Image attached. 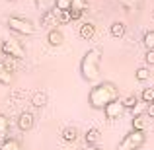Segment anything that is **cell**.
<instances>
[{"label": "cell", "instance_id": "obj_1", "mask_svg": "<svg viewBox=\"0 0 154 150\" xmlns=\"http://www.w3.org/2000/svg\"><path fill=\"white\" fill-rule=\"evenodd\" d=\"M119 99V90L113 82H100L88 94V103L94 109H105V105H109L111 101Z\"/></svg>", "mask_w": 154, "mask_h": 150}, {"label": "cell", "instance_id": "obj_2", "mask_svg": "<svg viewBox=\"0 0 154 150\" xmlns=\"http://www.w3.org/2000/svg\"><path fill=\"white\" fill-rule=\"evenodd\" d=\"M100 63H102V51L90 49L80 60V76L86 82H96L100 76Z\"/></svg>", "mask_w": 154, "mask_h": 150}, {"label": "cell", "instance_id": "obj_3", "mask_svg": "<svg viewBox=\"0 0 154 150\" xmlns=\"http://www.w3.org/2000/svg\"><path fill=\"white\" fill-rule=\"evenodd\" d=\"M146 142V135L144 131H129L117 144V150H140Z\"/></svg>", "mask_w": 154, "mask_h": 150}, {"label": "cell", "instance_id": "obj_4", "mask_svg": "<svg viewBox=\"0 0 154 150\" xmlns=\"http://www.w3.org/2000/svg\"><path fill=\"white\" fill-rule=\"evenodd\" d=\"M6 23H8V27L18 35H33L35 33L33 22L27 20V18H22V16H10Z\"/></svg>", "mask_w": 154, "mask_h": 150}, {"label": "cell", "instance_id": "obj_5", "mask_svg": "<svg viewBox=\"0 0 154 150\" xmlns=\"http://www.w3.org/2000/svg\"><path fill=\"white\" fill-rule=\"evenodd\" d=\"M2 55L4 57H12V59H23L26 57V49L20 45L18 41H4L2 43Z\"/></svg>", "mask_w": 154, "mask_h": 150}, {"label": "cell", "instance_id": "obj_6", "mask_svg": "<svg viewBox=\"0 0 154 150\" xmlns=\"http://www.w3.org/2000/svg\"><path fill=\"white\" fill-rule=\"evenodd\" d=\"M103 113H105V119H109V121L121 119L123 113H125V103H123V101H119V99H115V101H111L109 105H105Z\"/></svg>", "mask_w": 154, "mask_h": 150}, {"label": "cell", "instance_id": "obj_7", "mask_svg": "<svg viewBox=\"0 0 154 150\" xmlns=\"http://www.w3.org/2000/svg\"><path fill=\"white\" fill-rule=\"evenodd\" d=\"M33 125H35L33 113H29V111L20 113V117H18V129H20V131H31Z\"/></svg>", "mask_w": 154, "mask_h": 150}, {"label": "cell", "instance_id": "obj_8", "mask_svg": "<svg viewBox=\"0 0 154 150\" xmlns=\"http://www.w3.org/2000/svg\"><path fill=\"white\" fill-rule=\"evenodd\" d=\"M84 140H86L88 146H98L100 140H102V131H100V129H96V127L88 129L86 135H84Z\"/></svg>", "mask_w": 154, "mask_h": 150}, {"label": "cell", "instance_id": "obj_9", "mask_svg": "<svg viewBox=\"0 0 154 150\" xmlns=\"http://www.w3.org/2000/svg\"><path fill=\"white\" fill-rule=\"evenodd\" d=\"M47 43H49L51 47H60L64 43V35H63V31L60 29H49L47 31Z\"/></svg>", "mask_w": 154, "mask_h": 150}, {"label": "cell", "instance_id": "obj_10", "mask_svg": "<svg viewBox=\"0 0 154 150\" xmlns=\"http://www.w3.org/2000/svg\"><path fill=\"white\" fill-rule=\"evenodd\" d=\"M12 80H14V72L0 60V84H2V86H10Z\"/></svg>", "mask_w": 154, "mask_h": 150}, {"label": "cell", "instance_id": "obj_11", "mask_svg": "<svg viewBox=\"0 0 154 150\" xmlns=\"http://www.w3.org/2000/svg\"><path fill=\"white\" fill-rule=\"evenodd\" d=\"M41 26L51 27V29H55V26H59V18H57V14L53 10H47L45 14L41 16Z\"/></svg>", "mask_w": 154, "mask_h": 150}, {"label": "cell", "instance_id": "obj_12", "mask_svg": "<svg viewBox=\"0 0 154 150\" xmlns=\"http://www.w3.org/2000/svg\"><path fill=\"white\" fill-rule=\"evenodd\" d=\"M80 37L84 39V41H90L92 37H96V26L92 22H86L80 26Z\"/></svg>", "mask_w": 154, "mask_h": 150}, {"label": "cell", "instance_id": "obj_13", "mask_svg": "<svg viewBox=\"0 0 154 150\" xmlns=\"http://www.w3.org/2000/svg\"><path fill=\"white\" fill-rule=\"evenodd\" d=\"M0 150H22V144H20L18 139L8 136V139L0 140Z\"/></svg>", "mask_w": 154, "mask_h": 150}, {"label": "cell", "instance_id": "obj_14", "mask_svg": "<svg viewBox=\"0 0 154 150\" xmlns=\"http://www.w3.org/2000/svg\"><path fill=\"white\" fill-rule=\"evenodd\" d=\"M60 136H63L64 142H74V140L80 136V133H78V129H76V127H64L63 133H60Z\"/></svg>", "mask_w": 154, "mask_h": 150}, {"label": "cell", "instance_id": "obj_15", "mask_svg": "<svg viewBox=\"0 0 154 150\" xmlns=\"http://www.w3.org/2000/svg\"><path fill=\"white\" fill-rule=\"evenodd\" d=\"M45 103H47V94L43 90H37L31 94V105L33 107H45Z\"/></svg>", "mask_w": 154, "mask_h": 150}, {"label": "cell", "instance_id": "obj_16", "mask_svg": "<svg viewBox=\"0 0 154 150\" xmlns=\"http://www.w3.org/2000/svg\"><path fill=\"white\" fill-rule=\"evenodd\" d=\"M109 35H111V37H115V39H121L125 35V23L123 22L111 23V27H109Z\"/></svg>", "mask_w": 154, "mask_h": 150}, {"label": "cell", "instance_id": "obj_17", "mask_svg": "<svg viewBox=\"0 0 154 150\" xmlns=\"http://www.w3.org/2000/svg\"><path fill=\"white\" fill-rule=\"evenodd\" d=\"M8 133H10V119L0 113V140L8 139Z\"/></svg>", "mask_w": 154, "mask_h": 150}, {"label": "cell", "instance_id": "obj_18", "mask_svg": "<svg viewBox=\"0 0 154 150\" xmlns=\"http://www.w3.org/2000/svg\"><path fill=\"white\" fill-rule=\"evenodd\" d=\"M131 125H133V131H144V127H146V119L143 117V113H139V115L133 117Z\"/></svg>", "mask_w": 154, "mask_h": 150}, {"label": "cell", "instance_id": "obj_19", "mask_svg": "<svg viewBox=\"0 0 154 150\" xmlns=\"http://www.w3.org/2000/svg\"><path fill=\"white\" fill-rule=\"evenodd\" d=\"M135 78L139 80V82H146L148 78H150V70H148L146 66H139L135 72Z\"/></svg>", "mask_w": 154, "mask_h": 150}, {"label": "cell", "instance_id": "obj_20", "mask_svg": "<svg viewBox=\"0 0 154 150\" xmlns=\"http://www.w3.org/2000/svg\"><path fill=\"white\" fill-rule=\"evenodd\" d=\"M57 18H59V23H68L72 22V16H70V10H55Z\"/></svg>", "mask_w": 154, "mask_h": 150}, {"label": "cell", "instance_id": "obj_21", "mask_svg": "<svg viewBox=\"0 0 154 150\" xmlns=\"http://www.w3.org/2000/svg\"><path fill=\"white\" fill-rule=\"evenodd\" d=\"M140 101L144 103H154V88H144L140 94Z\"/></svg>", "mask_w": 154, "mask_h": 150}, {"label": "cell", "instance_id": "obj_22", "mask_svg": "<svg viewBox=\"0 0 154 150\" xmlns=\"http://www.w3.org/2000/svg\"><path fill=\"white\" fill-rule=\"evenodd\" d=\"M143 43H144V47H146V51L154 49V29H150V31H146V33H144Z\"/></svg>", "mask_w": 154, "mask_h": 150}, {"label": "cell", "instance_id": "obj_23", "mask_svg": "<svg viewBox=\"0 0 154 150\" xmlns=\"http://www.w3.org/2000/svg\"><path fill=\"white\" fill-rule=\"evenodd\" d=\"M88 6H90V4H88V0H74L70 10H80V12H84V14H86Z\"/></svg>", "mask_w": 154, "mask_h": 150}, {"label": "cell", "instance_id": "obj_24", "mask_svg": "<svg viewBox=\"0 0 154 150\" xmlns=\"http://www.w3.org/2000/svg\"><path fill=\"white\" fill-rule=\"evenodd\" d=\"M74 0H55V10H70Z\"/></svg>", "mask_w": 154, "mask_h": 150}, {"label": "cell", "instance_id": "obj_25", "mask_svg": "<svg viewBox=\"0 0 154 150\" xmlns=\"http://www.w3.org/2000/svg\"><path fill=\"white\" fill-rule=\"evenodd\" d=\"M123 103H125V109H135L137 105H139V98H137V96H129Z\"/></svg>", "mask_w": 154, "mask_h": 150}, {"label": "cell", "instance_id": "obj_26", "mask_svg": "<svg viewBox=\"0 0 154 150\" xmlns=\"http://www.w3.org/2000/svg\"><path fill=\"white\" fill-rule=\"evenodd\" d=\"M2 63L6 64V66L10 68L12 72H14V70H16V66H18V59H12V57H4V59H2Z\"/></svg>", "mask_w": 154, "mask_h": 150}, {"label": "cell", "instance_id": "obj_27", "mask_svg": "<svg viewBox=\"0 0 154 150\" xmlns=\"http://www.w3.org/2000/svg\"><path fill=\"white\" fill-rule=\"evenodd\" d=\"M144 60H146L148 66H154V49L146 51V55H144Z\"/></svg>", "mask_w": 154, "mask_h": 150}, {"label": "cell", "instance_id": "obj_28", "mask_svg": "<svg viewBox=\"0 0 154 150\" xmlns=\"http://www.w3.org/2000/svg\"><path fill=\"white\" fill-rule=\"evenodd\" d=\"M70 16H72V20H80L84 16V12H80V10H70Z\"/></svg>", "mask_w": 154, "mask_h": 150}, {"label": "cell", "instance_id": "obj_29", "mask_svg": "<svg viewBox=\"0 0 154 150\" xmlns=\"http://www.w3.org/2000/svg\"><path fill=\"white\" fill-rule=\"evenodd\" d=\"M146 115L150 117V119H154V103H148L146 105Z\"/></svg>", "mask_w": 154, "mask_h": 150}, {"label": "cell", "instance_id": "obj_30", "mask_svg": "<svg viewBox=\"0 0 154 150\" xmlns=\"http://www.w3.org/2000/svg\"><path fill=\"white\" fill-rule=\"evenodd\" d=\"M82 150H102V148H98V146H88V144H86Z\"/></svg>", "mask_w": 154, "mask_h": 150}, {"label": "cell", "instance_id": "obj_31", "mask_svg": "<svg viewBox=\"0 0 154 150\" xmlns=\"http://www.w3.org/2000/svg\"><path fill=\"white\" fill-rule=\"evenodd\" d=\"M37 2H41V0H37Z\"/></svg>", "mask_w": 154, "mask_h": 150}]
</instances>
